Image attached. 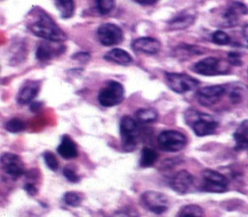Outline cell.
<instances>
[{
    "label": "cell",
    "instance_id": "5bb4252c",
    "mask_svg": "<svg viewBox=\"0 0 248 217\" xmlns=\"http://www.w3.org/2000/svg\"><path fill=\"white\" fill-rule=\"evenodd\" d=\"M193 71L202 76H217L227 73L220 66V60L215 57H206L193 66Z\"/></svg>",
    "mask_w": 248,
    "mask_h": 217
},
{
    "label": "cell",
    "instance_id": "5b68a950",
    "mask_svg": "<svg viewBox=\"0 0 248 217\" xmlns=\"http://www.w3.org/2000/svg\"><path fill=\"white\" fill-rule=\"evenodd\" d=\"M124 98V88L121 83L110 80L103 87L98 94L99 103L106 108L113 107L122 102Z\"/></svg>",
    "mask_w": 248,
    "mask_h": 217
},
{
    "label": "cell",
    "instance_id": "4dcf8cb0",
    "mask_svg": "<svg viewBox=\"0 0 248 217\" xmlns=\"http://www.w3.org/2000/svg\"><path fill=\"white\" fill-rule=\"evenodd\" d=\"M108 217H140L138 212L133 208H123L114 211Z\"/></svg>",
    "mask_w": 248,
    "mask_h": 217
},
{
    "label": "cell",
    "instance_id": "7c38bea8",
    "mask_svg": "<svg viewBox=\"0 0 248 217\" xmlns=\"http://www.w3.org/2000/svg\"><path fill=\"white\" fill-rule=\"evenodd\" d=\"M65 51V46L61 42L45 41L38 45L36 49V58L39 61L45 62L53 58L54 56L60 55Z\"/></svg>",
    "mask_w": 248,
    "mask_h": 217
},
{
    "label": "cell",
    "instance_id": "6da1fadb",
    "mask_svg": "<svg viewBox=\"0 0 248 217\" xmlns=\"http://www.w3.org/2000/svg\"><path fill=\"white\" fill-rule=\"evenodd\" d=\"M29 18L27 27L35 36L53 42H62L67 39L65 32L57 25L52 17L41 8L32 10Z\"/></svg>",
    "mask_w": 248,
    "mask_h": 217
},
{
    "label": "cell",
    "instance_id": "d6a6232c",
    "mask_svg": "<svg viewBox=\"0 0 248 217\" xmlns=\"http://www.w3.org/2000/svg\"><path fill=\"white\" fill-rule=\"evenodd\" d=\"M228 59H229V62L232 65H235V66H240L241 65L240 55L236 52H230L228 54Z\"/></svg>",
    "mask_w": 248,
    "mask_h": 217
},
{
    "label": "cell",
    "instance_id": "9c48e42d",
    "mask_svg": "<svg viewBox=\"0 0 248 217\" xmlns=\"http://www.w3.org/2000/svg\"><path fill=\"white\" fill-rule=\"evenodd\" d=\"M142 204L150 211L161 214L167 211L169 208V200L166 195L155 192V191H147L144 192L140 197Z\"/></svg>",
    "mask_w": 248,
    "mask_h": 217
},
{
    "label": "cell",
    "instance_id": "7402d4cb",
    "mask_svg": "<svg viewBox=\"0 0 248 217\" xmlns=\"http://www.w3.org/2000/svg\"><path fill=\"white\" fill-rule=\"evenodd\" d=\"M55 6L63 18L72 17L75 12L74 0H54Z\"/></svg>",
    "mask_w": 248,
    "mask_h": 217
},
{
    "label": "cell",
    "instance_id": "4fadbf2b",
    "mask_svg": "<svg viewBox=\"0 0 248 217\" xmlns=\"http://www.w3.org/2000/svg\"><path fill=\"white\" fill-rule=\"evenodd\" d=\"M226 88L223 85H211L201 88L197 92L199 103L203 107L215 105L224 95Z\"/></svg>",
    "mask_w": 248,
    "mask_h": 217
},
{
    "label": "cell",
    "instance_id": "484cf974",
    "mask_svg": "<svg viewBox=\"0 0 248 217\" xmlns=\"http://www.w3.org/2000/svg\"><path fill=\"white\" fill-rule=\"evenodd\" d=\"M5 128L11 133H18L25 129V123L18 118H12L5 124Z\"/></svg>",
    "mask_w": 248,
    "mask_h": 217
},
{
    "label": "cell",
    "instance_id": "44dd1931",
    "mask_svg": "<svg viewBox=\"0 0 248 217\" xmlns=\"http://www.w3.org/2000/svg\"><path fill=\"white\" fill-rule=\"evenodd\" d=\"M236 149H244L248 147V120H243L235 132L233 133Z\"/></svg>",
    "mask_w": 248,
    "mask_h": 217
},
{
    "label": "cell",
    "instance_id": "8d00e7d4",
    "mask_svg": "<svg viewBox=\"0 0 248 217\" xmlns=\"http://www.w3.org/2000/svg\"><path fill=\"white\" fill-rule=\"evenodd\" d=\"M74 58H78V59H81V58H83L85 61L89 58V55H88V53H77L75 56H74Z\"/></svg>",
    "mask_w": 248,
    "mask_h": 217
},
{
    "label": "cell",
    "instance_id": "f1b7e54d",
    "mask_svg": "<svg viewBox=\"0 0 248 217\" xmlns=\"http://www.w3.org/2000/svg\"><path fill=\"white\" fill-rule=\"evenodd\" d=\"M211 41L216 44V45H220V46H224V45H228L231 42L230 37L223 31L218 30L215 31L212 35H211Z\"/></svg>",
    "mask_w": 248,
    "mask_h": 217
},
{
    "label": "cell",
    "instance_id": "f546056e",
    "mask_svg": "<svg viewBox=\"0 0 248 217\" xmlns=\"http://www.w3.org/2000/svg\"><path fill=\"white\" fill-rule=\"evenodd\" d=\"M44 159H45V163L48 169H50L51 170H56L58 169V161L53 153H51L49 151L46 152L44 154Z\"/></svg>",
    "mask_w": 248,
    "mask_h": 217
},
{
    "label": "cell",
    "instance_id": "52a82bcc",
    "mask_svg": "<svg viewBox=\"0 0 248 217\" xmlns=\"http://www.w3.org/2000/svg\"><path fill=\"white\" fill-rule=\"evenodd\" d=\"M203 183L201 189L205 192L222 193L227 190L228 179L222 173L213 170H204L202 173Z\"/></svg>",
    "mask_w": 248,
    "mask_h": 217
},
{
    "label": "cell",
    "instance_id": "74e56055",
    "mask_svg": "<svg viewBox=\"0 0 248 217\" xmlns=\"http://www.w3.org/2000/svg\"><path fill=\"white\" fill-rule=\"evenodd\" d=\"M243 36H244V39L248 45V24H246L244 27H243Z\"/></svg>",
    "mask_w": 248,
    "mask_h": 217
},
{
    "label": "cell",
    "instance_id": "2e32d148",
    "mask_svg": "<svg viewBox=\"0 0 248 217\" xmlns=\"http://www.w3.org/2000/svg\"><path fill=\"white\" fill-rule=\"evenodd\" d=\"M193 184V176L185 170L177 171L170 179V187L178 194H185Z\"/></svg>",
    "mask_w": 248,
    "mask_h": 217
},
{
    "label": "cell",
    "instance_id": "4316f807",
    "mask_svg": "<svg viewBox=\"0 0 248 217\" xmlns=\"http://www.w3.org/2000/svg\"><path fill=\"white\" fill-rule=\"evenodd\" d=\"M63 200L64 202L71 206H78L81 202L82 197L80 194L77 193V192H67L65 193V195L63 196Z\"/></svg>",
    "mask_w": 248,
    "mask_h": 217
},
{
    "label": "cell",
    "instance_id": "1f68e13d",
    "mask_svg": "<svg viewBox=\"0 0 248 217\" xmlns=\"http://www.w3.org/2000/svg\"><path fill=\"white\" fill-rule=\"evenodd\" d=\"M63 174L64 176L71 182H78V174L76 173V171L70 168V167H66L64 168L63 170Z\"/></svg>",
    "mask_w": 248,
    "mask_h": 217
},
{
    "label": "cell",
    "instance_id": "ac0fdd59",
    "mask_svg": "<svg viewBox=\"0 0 248 217\" xmlns=\"http://www.w3.org/2000/svg\"><path fill=\"white\" fill-rule=\"evenodd\" d=\"M40 89V85L38 81L35 80H28L26 81L19 89L16 101L20 105H26L30 103L38 94Z\"/></svg>",
    "mask_w": 248,
    "mask_h": 217
},
{
    "label": "cell",
    "instance_id": "cb8c5ba5",
    "mask_svg": "<svg viewBox=\"0 0 248 217\" xmlns=\"http://www.w3.org/2000/svg\"><path fill=\"white\" fill-rule=\"evenodd\" d=\"M158 113L154 108H140L136 111V118L141 123H150L157 119Z\"/></svg>",
    "mask_w": 248,
    "mask_h": 217
},
{
    "label": "cell",
    "instance_id": "9a60e30c",
    "mask_svg": "<svg viewBox=\"0 0 248 217\" xmlns=\"http://www.w3.org/2000/svg\"><path fill=\"white\" fill-rule=\"evenodd\" d=\"M161 47L160 42L151 37H140L136 39L132 43V48L137 52H141L144 54H156Z\"/></svg>",
    "mask_w": 248,
    "mask_h": 217
},
{
    "label": "cell",
    "instance_id": "30bf717a",
    "mask_svg": "<svg viewBox=\"0 0 248 217\" xmlns=\"http://www.w3.org/2000/svg\"><path fill=\"white\" fill-rule=\"evenodd\" d=\"M1 167L6 174L16 179L21 176L24 171V164L21 158L14 153H3L1 156Z\"/></svg>",
    "mask_w": 248,
    "mask_h": 217
},
{
    "label": "cell",
    "instance_id": "d4e9b609",
    "mask_svg": "<svg viewBox=\"0 0 248 217\" xmlns=\"http://www.w3.org/2000/svg\"><path fill=\"white\" fill-rule=\"evenodd\" d=\"M202 209L197 204H188L178 211L176 217H202Z\"/></svg>",
    "mask_w": 248,
    "mask_h": 217
},
{
    "label": "cell",
    "instance_id": "e575fe53",
    "mask_svg": "<svg viewBox=\"0 0 248 217\" xmlns=\"http://www.w3.org/2000/svg\"><path fill=\"white\" fill-rule=\"evenodd\" d=\"M24 190H25L29 195H32V196L36 195V193H37V189H36V187H35L32 183H26V184L24 185Z\"/></svg>",
    "mask_w": 248,
    "mask_h": 217
},
{
    "label": "cell",
    "instance_id": "83f0119b",
    "mask_svg": "<svg viewBox=\"0 0 248 217\" xmlns=\"http://www.w3.org/2000/svg\"><path fill=\"white\" fill-rule=\"evenodd\" d=\"M95 4L101 15H108L114 6V0H95Z\"/></svg>",
    "mask_w": 248,
    "mask_h": 217
},
{
    "label": "cell",
    "instance_id": "d6986e66",
    "mask_svg": "<svg viewBox=\"0 0 248 217\" xmlns=\"http://www.w3.org/2000/svg\"><path fill=\"white\" fill-rule=\"evenodd\" d=\"M57 152L65 159H73L78 156V148L75 141L67 135L61 138V142L57 147Z\"/></svg>",
    "mask_w": 248,
    "mask_h": 217
},
{
    "label": "cell",
    "instance_id": "7a4b0ae2",
    "mask_svg": "<svg viewBox=\"0 0 248 217\" xmlns=\"http://www.w3.org/2000/svg\"><path fill=\"white\" fill-rule=\"evenodd\" d=\"M185 121L199 137L212 135L218 127V121L213 116L192 108L185 111Z\"/></svg>",
    "mask_w": 248,
    "mask_h": 217
},
{
    "label": "cell",
    "instance_id": "3957f363",
    "mask_svg": "<svg viewBox=\"0 0 248 217\" xmlns=\"http://www.w3.org/2000/svg\"><path fill=\"white\" fill-rule=\"evenodd\" d=\"M141 130L138 120L129 115H125L120 121V135L122 140L123 149L132 151L137 147L140 141Z\"/></svg>",
    "mask_w": 248,
    "mask_h": 217
},
{
    "label": "cell",
    "instance_id": "d590c367",
    "mask_svg": "<svg viewBox=\"0 0 248 217\" xmlns=\"http://www.w3.org/2000/svg\"><path fill=\"white\" fill-rule=\"evenodd\" d=\"M133 1L138 4H140V5H153L158 0H133Z\"/></svg>",
    "mask_w": 248,
    "mask_h": 217
},
{
    "label": "cell",
    "instance_id": "603a6c76",
    "mask_svg": "<svg viewBox=\"0 0 248 217\" xmlns=\"http://www.w3.org/2000/svg\"><path fill=\"white\" fill-rule=\"evenodd\" d=\"M157 158H158V154L155 150L148 147H144L142 148L140 153V165L142 168L151 167L157 161Z\"/></svg>",
    "mask_w": 248,
    "mask_h": 217
},
{
    "label": "cell",
    "instance_id": "836d02e7",
    "mask_svg": "<svg viewBox=\"0 0 248 217\" xmlns=\"http://www.w3.org/2000/svg\"><path fill=\"white\" fill-rule=\"evenodd\" d=\"M230 98L232 100V103H238L241 100V94L240 91L236 88H234L233 90H232L231 94H230Z\"/></svg>",
    "mask_w": 248,
    "mask_h": 217
},
{
    "label": "cell",
    "instance_id": "ffe728a7",
    "mask_svg": "<svg viewBox=\"0 0 248 217\" xmlns=\"http://www.w3.org/2000/svg\"><path fill=\"white\" fill-rule=\"evenodd\" d=\"M104 58L108 61L113 62L121 66H128L133 63V58L129 54V52L121 48H113L109 50L106 53Z\"/></svg>",
    "mask_w": 248,
    "mask_h": 217
},
{
    "label": "cell",
    "instance_id": "e0dca14e",
    "mask_svg": "<svg viewBox=\"0 0 248 217\" xmlns=\"http://www.w3.org/2000/svg\"><path fill=\"white\" fill-rule=\"evenodd\" d=\"M196 19V14L192 10H184L176 15L169 22V28L170 30H183L191 26Z\"/></svg>",
    "mask_w": 248,
    "mask_h": 217
},
{
    "label": "cell",
    "instance_id": "ba28073f",
    "mask_svg": "<svg viewBox=\"0 0 248 217\" xmlns=\"http://www.w3.org/2000/svg\"><path fill=\"white\" fill-rule=\"evenodd\" d=\"M97 35L100 43L106 46H116L123 40L121 28L113 23L101 24L97 29Z\"/></svg>",
    "mask_w": 248,
    "mask_h": 217
},
{
    "label": "cell",
    "instance_id": "8fae6325",
    "mask_svg": "<svg viewBox=\"0 0 248 217\" xmlns=\"http://www.w3.org/2000/svg\"><path fill=\"white\" fill-rule=\"evenodd\" d=\"M245 14H247V7L240 2L232 1L222 13L219 25L222 27H232L237 24L239 17Z\"/></svg>",
    "mask_w": 248,
    "mask_h": 217
},
{
    "label": "cell",
    "instance_id": "277c9868",
    "mask_svg": "<svg viewBox=\"0 0 248 217\" xmlns=\"http://www.w3.org/2000/svg\"><path fill=\"white\" fill-rule=\"evenodd\" d=\"M159 147L167 152H176L181 150L187 143L186 137L175 130H166L157 137Z\"/></svg>",
    "mask_w": 248,
    "mask_h": 217
},
{
    "label": "cell",
    "instance_id": "8992f818",
    "mask_svg": "<svg viewBox=\"0 0 248 217\" xmlns=\"http://www.w3.org/2000/svg\"><path fill=\"white\" fill-rule=\"evenodd\" d=\"M169 87L178 94H183L194 90L199 85V80L187 74L182 73H165Z\"/></svg>",
    "mask_w": 248,
    "mask_h": 217
}]
</instances>
